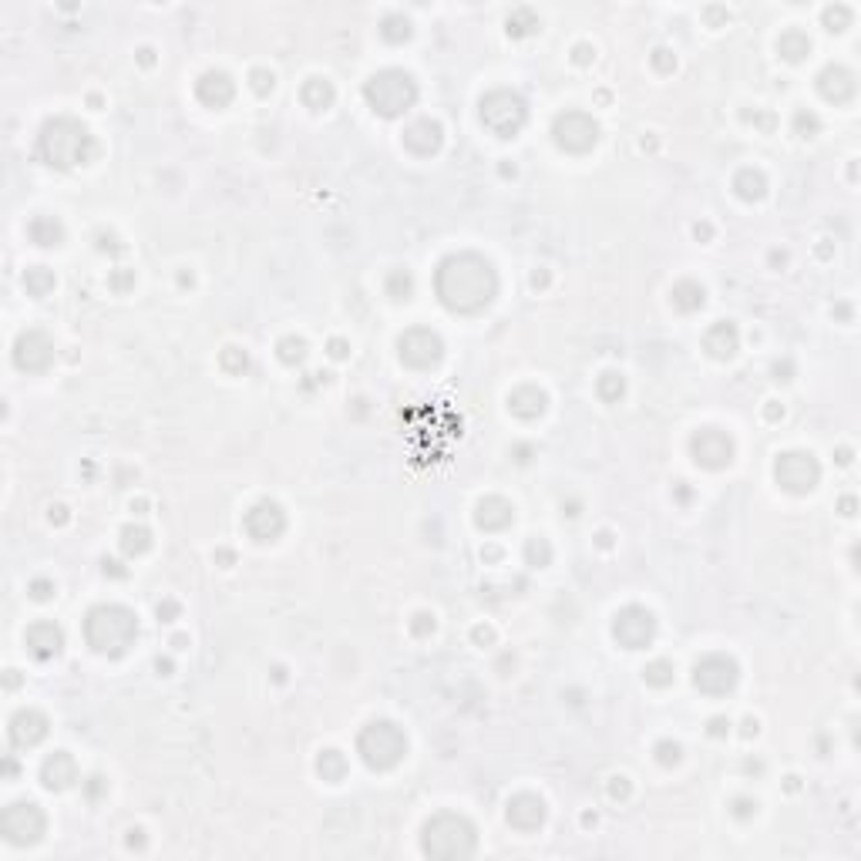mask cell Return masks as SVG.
<instances>
[{"instance_id":"6da1fadb","label":"cell","mask_w":861,"mask_h":861,"mask_svg":"<svg viewBox=\"0 0 861 861\" xmlns=\"http://www.w3.org/2000/svg\"><path fill=\"white\" fill-rule=\"evenodd\" d=\"M495 290L498 283L492 266L478 256H451L438 270V296L448 310L475 313L492 303Z\"/></svg>"},{"instance_id":"7a4b0ae2","label":"cell","mask_w":861,"mask_h":861,"mask_svg":"<svg viewBox=\"0 0 861 861\" xmlns=\"http://www.w3.org/2000/svg\"><path fill=\"white\" fill-rule=\"evenodd\" d=\"M85 633H88V643L95 646L98 653L118 656L135 643L138 619L135 613H128L125 606H98L88 613Z\"/></svg>"},{"instance_id":"3957f363","label":"cell","mask_w":861,"mask_h":861,"mask_svg":"<svg viewBox=\"0 0 861 861\" xmlns=\"http://www.w3.org/2000/svg\"><path fill=\"white\" fill-rule=\"evenodd\" d=\"M91 148H95V142H91L88 128L71 122V118H58V122H51L41 135V155L51 165H61V169L88 162Z\"/></svg>"},{"instance_id":"277c9868","label":"cell","mask_w":861,"mask_h":861,"mask_svg":"<svg viewBox=\"0 0 861 861\" xmlns=\"http://www.w3.org/2000/svg\"><path fill=\"white\" fill-rule=\"evenodd\" d=\"M424 851L434 858H465L475 851V828L458 814H438L424 828Z\"/></svg>"},{"instance_id":"5b68a950","label":"cell","mask_w":861,"mask_h":861,"mask_svg":"<svg viewBox=\"0 0 861 861\" xmlns=\"http://www.w3.org/2000/svg\"><path fill=\"white\" fill-rule=\"evenodd\" d=\"M414 98H418V88H414L411 74L404 71H381L367 81V101L387 118L407 111L414 105Z\"/></svg>"},{"instance_id":"8992f818","label":"cell","mask_w":861,"mask_h":861,"mask_svg":"<svg viewBox=\"0 0 861 861\" xmlns=\"http://www.w3.org/2000/svg\"><path fill=\"white\" fill-rule=\"evenodd\" d=\"M360 754H364L370 767L387 771V767L401 764V757L407 754V737L394 724H387V720H377V724H370L360 734Z\"/></svg>"},{"instance_id":"52a82bcc","label":"cell","mask_w":861,"mask_h":861,"mask_svg":"<svg viewBox=\"0 0 861 861\" xmlns=\"http://www.w3.org/2000/svg\"><path fill=\"white\" fill-rule=\"evenodd\" d=\"M481 122L502 138L515 135L525 125V101L512 91H492L481 101Z\"/></svg>"},{"instance_id":"ba28073f","label":"cell","mask_w":861,"mask_h":861,"mask_svg":"<svg viewBox=\"0 0 861 861\" xmlns=\"http://www.w3.org/2000/svg\"><path fill=\"white\" fill-rule=\"evenodd\" d=\"M774 471H777V481H781V485L794 495L811 492L821 478L818 461H814L811 455H804V451H788V455H781Z\"/></svg>"},{"instance_id":"9c48e42d","label":"cell","mask_w":861,"mask_h":861,"mask_svg":"<svg viewBox=\"0 0 861 861\" xmlns=\"http://www.w3.org/2000/svg\"><path fill=\"white\" fill-rule=\"evenodd\" d=\"M596 138H599V128L586 111H566V115H559V122H555V142L562 148H569V152H589V148L596 145Z\"/></svg>"},{"instance_id":"30bf717a","label":"cell","mask_w":861,"mask_h":861,"mask_svg":"<svg viewBox=\"0 0 861 861\" xmlns=\"http://www.w3.org/2000/svg\"><path fill=\"white\" fill-rule=\"evenodd\" d=\"M613 633H616V640L626 646V650H643V646L650 643L653 633H656L653 613H646L643 606H629V609H623V613L616 616Z\"/></svg>"},{"instance_id":"8fae6325","label":"cell","mask_w":861,"mask_h":861,"mask_svg":"<svg viewBox=\"0 0 861 861\" xmlns=\"http://www.w3.org/2000/svg\"><path fill=\"white\" fill-rule=\"evenodd\" d=\"M693 683L703 690V693H720L734 690L737 683V663L727 660V656H707L703 663H697V673H693Z\"/></svg>"},{"instance_id":"7c38bea8","label":"cell","mask_w":861,"mask_h":861,"mask_svg":"<svg viewBox=\"0 0 861 861\" xmlns=\"http://www.w3.org/2000/svg\"><path fill=\"white\" fill-rule=\"evenodd\" d=\"M4 831L17 845L37 841L44 831V814L37 811V804H11V808L4 811Z\"/></svg>"},{"instance_id":"4fadbf2b","label":"cell","mask_w":861,"mask_h":861,"mask_svg":"<svg viewBox=\"0 0 861 861\" xmlns=\"http://www.w3.org/2000/svg\"><path fill=\"white\" fill-rule=\"evenodd\" d=\"M401 357L411 367H431L441 357V340L431 330H411L401 337Z\"/></svg>"},{"instance_id":"5bb4252c","label":"cell","mask_w":861,"mask_h":861,"mask_svg":"<svg viewBox=\"0 0 861 861\" xmlns=\"http://www.w3.org/2000/svg\"><path fill=\"white\" fill-rule=\"evenodd\" d=\"M693 455H697L700 465H707V468H724L730 455H734V444H730L727 434L707 428L693 438Z\"/></svg>"},{"instance_id":"9a60e30c","label":"cell","mask_w":861,"mask_h":861,"mask_svg":"<svg viewBox=\"0 0 861 861\" xmlns=\"http://www.w3.org/2000/svg\"><path fill=\"white\" fill-rule=\"evenodd\" d=\"M246 525H253V529H246L249 535H253L256 542H273L276 535L283 532V525H286V518H283V512H280V505H273V502H259L253 512L246 515Z\"/></svg>"},{"instance_id":"2e32d148","label":"cell","mask_w":861,"mask_h":861,"mask_svg":"<svg viewBox=\"0 0 861 861\" xmlns=\"http://www.w3.org/2000/svg\"><path fill=\"white\" fill-rule=\"evenodd\" d=\"M508 821H512L518 831L539 828L545 821L542 798H535V794H518V798H512V801H508Z\"/></svg>"},{"instance_id":"e0dca14e","label":"cell","mask_w":861,"mask_h":861,"mask_svg":"<svg viewBox=\"0 0 861 861\" xmlns=\"http://www.w3.org/2000/svg\"><path fill=\"white\" fill-rule=\"evenodd\" d=\"M818 88L828 101L841 105V101H848L851 95H855V74H851L848 68H841V64H831V68L821 71Z\"/></svg>"},{"instance_id":"ac0fdd59","label":"cell","mask_w":861,"mask_h":861,"mask_svg":"<svg viewBox=\"0 0 861 861\" xmlns=\"http://www.w3.org/2000/svg\"><path fill=\"white\" fill-rule=\"evenodd\" d=\"M27 643H31V653L37 656V660H48V656L61 650L64 636L54 623H37V626L27 629Z\"/></svg>"},{"instance_id":"d6986e66","label":"cell","mask_w":861,"mask_h":861,"mask_svg":"<svg viewBox=\"0 0 861 861\" xmlns=\"http://www.w3.org/2000/svg\"><path fill=\"white\" fill-rule=\"evenodd\" d=\"M199 98L212 108H222L229 98H233V81H229L222 71H209L206 78L199 81Z\"/></svg>"},{"instance_id":"ffe728a7","label":"cell","mask_w":861,"mask_h":861,"mask_svg":"<svg viewBox=\"0 0 861 861\" xmlns=\"http://www.w3.org/2000/svg\"><path fill=\"white\" fill-rule=\"evenodd\" d=\"M78 777V771H74V761L68 754H54L48 764H44V784L48 788H68V784Z\"/></svg>"},{"instance_id":"44dd1931","label":"cell","mask_w":861,"mask_h":861,"mask_svg":"<svg viewBox=\"0 0 861 861\" xmlns=\"http://www.w3.org/2000/svg\"><path fill=\"white\" fill-rule=\"evenodd\" d=\"M707 350L714 357H730L737 350V330L730 327V323H717V327L707 333Z\"/></svg>"},{"instance_id":"7402d4cb","label":"cell","mask_w":861,"mask_h":861,"mask_svg":"<svg viewBox=\"0 0 861 861\" xmlns=\"http://www.w3.org/2000/svg\"><path fill=\"white\" fill-rule=\"evenodd\" d=\"M777 48H781V54H784L788 61H801L804 54L811 51V41H808V37H804L801 31H788V34L781 37V44H777Z\"/></svg>"},{"instance_id":"603a6c76","label":"cell","mask_w":861,"mask_h":861,"mask_svg":"<svg viewBox=\"0 0 861 861\" xmlns=\"http://www.w3.org/2000/svg\"><path fill=\"white\" fill-rule=\"evenodd\" d=\"M673 303H677L680 310H697V307H703V286H697V283H680L677 290H673Z\"/></svg>"},{"instance_id":"cb8c5ba5","label":"cell","mask_w":861,"mask_h":861,"mask_svg":"<svg viewBox=\"0 0 861 861\" xmlns=\"http://www.w3.org/2000/svg\"><path fill=\"white\" fill-rule=\"evenodd\" d=\"M122 545H125V552H145L152 542H148V532H145V529H125Z\"/></svg>"},{"instance_id":"d4e9b609","label":"cell","mask_w":861,"mask_h":861,"mask_svg":"<svg viewBox=\"0 0 861 861\" xmlns=\"http://www.w3.org/2000/svg\"><path fill=\"white\" fill-rule=\"evenodd\" d=\"M646 680L660 683V687H663V683H670V680H673V677H670V663H653L650 670H646Z\"/></svg>"}]
</instances>
